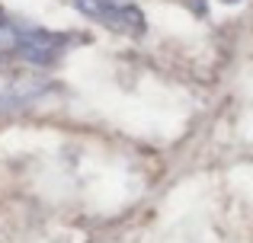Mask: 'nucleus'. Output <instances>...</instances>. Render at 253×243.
Segmentation results:
<instances>
[{"label":"nucleus","instance_id":"obj_1","mask_svg":"<svg viewBox=\"0 0 253 243\" xmlns=\"http://www.w3.org/2000/svg\"><path fill=\"white\" fill-rule=\"evenodd\" d=\"M77 38L84 35L51 32L36 23H26L19 16L0 13V61H16V64H29V68L45 70L61 61Z\"/></svg>","mask_w":253,"mask_h":243},{"label":"nucleus","instance_id":"obj_2","mask_svg":"<svg viewBox=\"0 0 253 243\" xmlns=\"http://www.w3.org/2000/svg\"><path fill=\"white\" fill-rule=\"evenodd\" d=\"M39 70L42 68L0 61V112H13V109L32 106L39 96L55 90V83L45 80Z\"/></svg>","mask_w":253,"mask_h":243},{"label":"nucleus","instance_id":"obj_3","mask_svg":"<svg viewBox=\"0 0 253 243\" xmlns=\"http://www.w3.org/2000/svg\"><path fill=\"white\" fill-rule=\"evenodd\" d=\"M77 13H84L86 19L106 26L112 32H122V35H144L148 29V19H144L141 6L131 3V0H71Z\"/></svg>","mask_w":253,"mask_h":243},{"label":"nucleus","instance_id":"obj_4","mask_svg":"<svg viewBox=\"0 0 253 243\" xmlns=\"http://www.w3.org/2000/svg\"><path fill=\"white\" fill-rule=\"evenodd\" d=\"M224 3H241V0H224Z\"/></svg>","mask_w":253,"mask_h":243}]
</instances>
